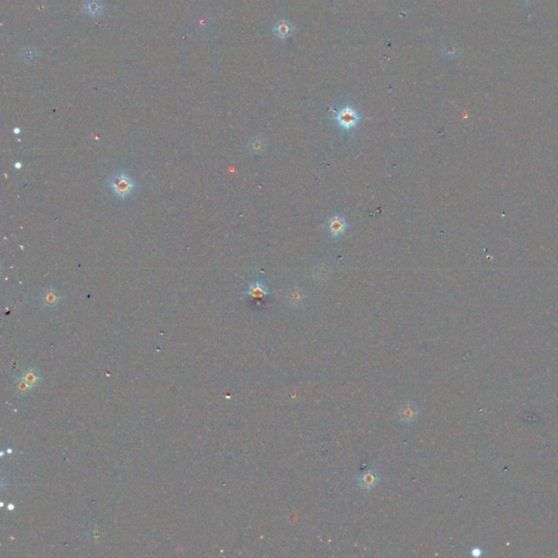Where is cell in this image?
<instances>
[{"mask_svg": "<svg viewBox=\"0 0 558 558\" xmlns=\"http://www.w3.org/2000/svg\"><path fill=\"white\" fill-rule=\"evenodd\" d=\"M289 301L293 304H300L303 301V294L300 290H293L289 293Z\"/></svg>", "mask_w": 558, "mask_h": 558, "instance_id": "7c38bea8", "label": "cell"}, {"mask_svg": "<svg viewBox=\"0 0 558 558\" xmlns=\"http://www.w3.org/2000/svg\"><path fill=\"white\" fill-rule=\"evenodd\" d=\"M12 386H13L14 392L17 393L19 397H29V396L33 393V391L36 388L35 386L26 381V379H24L21 375L14 377Z\"/></svg>", "mask_w": 558, "mask_h": 558, "instance_id": "52a82bcc", "label": "cell"}, {"mask_svg": "<svg viewBox=\"0 0 558 558\" xmlns=\"http://www.w3.org/2000/svg\"><path fill=\"white\" fill-rule=\"evenodd\" d=\"M326 228L331 238L339 239L342 238L348 229V223L345 218L338 214L331 215L326 224Z\"/></svg>", "mask_w": 558, "mask_h": 558, "instance_id": "3957f363", "label": "cell"}, {"mask_svg": "<svg viewBox=\"0 0 558 558\" xmlns=\"http://www.w3.org/2000/svg\"><path fill=\"white\" fill-rule=\"evenodd\" d=\"M379 481H381V479H379V475L374 469H368V470L363 471L358 478L360 488L365 491H371L375 489Z\"/></svg>", "mask_w": 558, "mask_h": 558, "instance_id": "277c9868", "label": "cell"}, {"mask_svg": "<svg viewBox=\"0 0 558 558\" xmlns=\"http://www.w3.org/2000/svg\"><path fill=\"white\" fill-rule=\"evenodd\" d=\"M532 2H533V0H521V3H522L523 5H525V6L530 5Z\"/></svg>", "mask_w": 558, "mask_h": 558, "instance_id": "5bb4252c", "label": "cell"}, {"mask_svg": "<svg viewBox=\"0 0 558 558\" xmlns=\"http://www.w3.org/2000/svg\"><path fill=\"white\" fill-rule=\"evenodd\" d=\"M398 420L403 423H414L419 417V409L416 406V403L408 401L403 403L398 411Z\"/></svg>", "mask_w": 558, "mask_h": 558, "instance_id": "5b68a950", "label": "cell"}, {"mask_svg": "<svg viewBox=\"0 0 558 558\" xmlns=\"http://www.w3.org/2000/svg\"><path fill=\"white\" fill-rule=\"evenodd\" d=\"M446 54H448V55L456 54V50H455V48H454V47H452V46H451V47H448V48H447V50H446Z\"/></svg>", "mask_w": 558, "mask_h": 558, "instance_id": "4fadbf2b", "label": "cell"}, {"mask_svg": "<svg viewBox=\"0 0 558 558\" xmlns=\"http://www.w3.org/2000/svg\"><path fill=\"white\" fill-rule=\"evenodd\" d=\"M333 119L336 121V124L339 126V128H341L342 130L346 132H350L358 126L362 117L358 114V111L355 110V108L352 107L351 105H345L344 107L335 111Z\"/></svg>", "mask_w": 558, "mask_h": 558, "instance_id": "7a4b0ae2", "label": "cell"}, {"mask_svg": "<svg viewBox=\"0 0 558 558\" xmlns=\"http://www.w3.org/2000/svg\"><path fill=\"white\" fill-rule=\"evenodd\" d=\"M19 375H21L24 379H26V381H28L30 384H32L35 387L39 386L44 381L43 375L40 374V372L33 366H29L24 368Z\"/></svg>", "mask_w": 558, "mask_h": 558, "instance_id": "9c48e42d", "label": "cell"}, {"mask_svg": "<svg viewBox=\"0 0 558 558\" xmlns=\"http://www.w3.org/2000/svg\"><path fill=\"white\" fill-rule=\"evenodd\" d=\"M108 184L112 193L121 200L130 197L135 189L133 179L126 172L116 173L109 179Z\"/></svg>", "mask_w": 558, "mask_h": 558, "instance_id": "6da1fadb", "label": "cell"}, {"mask_svg": "<svg viewBox=\"0 0 558 558\" xmlns=\"http://www.w3.org/2000/svg\"><path fill=\"white\" fill-rule=\"evenodd\" d=\"M291 32H293V27H291V24L286 20L279 21L276 26L274 27V33L280 38L289 37Z\"/></svg>", "mask_w": 558, "mask_h": 558, "instance_id": "30bf717a", "label": "cell"}, {"mask_svg": "<svg viewBox=\"0 0 558 558\" xmlns=\"http://www.w3.org/2000/svg\"><path fill=\"white\" fill-rule=\"evenodd\" d=\"M42 301L46 308H56L61 302V294L55 287L47 288L42 295Z\"/></svg>", "mask_w": 558, "mask_h": 558, "instance_id": "ba28073f", "label": "cell"}, {"mask_svg": "<svg viewBox=\"0 0 558 558\" xmlns=\"http://www.w3.org/2000/svg\"><path fill=\"white\" fill-rule=\"evenodd\" d=\"M248 147L250 152L253 153V154H261V153L264 152L265 148L268 147V144H266V141L262 139V137H254L253 140L249 142Z\"/></svg>", "mask_w": 558, "mask_h": 558, "instance_id": "8fae6325", "label": "cell"}, {"mask_svg": "<svg viewBox=\"0 0 558 558\" xmlns=\"http://www.w3.org/2000/svg\"><path fill=\"white\" fill-rule=\"evenodd\" d=\"M244 294L250 299H253V300H262V299L269 296V287L263 281L256 280L249 284L248 289Z\"/></svg>", "mask_w": 558, "mask_h": 558, "instance_id": "8992f818", "label": "cell"}]
</instances>
